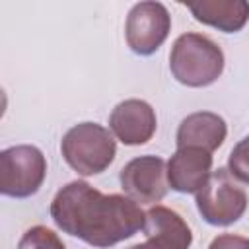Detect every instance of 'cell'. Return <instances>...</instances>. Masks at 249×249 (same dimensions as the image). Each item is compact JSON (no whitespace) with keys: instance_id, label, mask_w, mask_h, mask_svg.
I'll use <instances>...</instances> for the list:
<instances>
[{"instance_id":"6da1fadb","label":"cell","mask_w":249,"mask_h":249,"mask_svg":"<svg viewBox=\"0 0 249 249\" xmlns=\"http://www.w3.org/2000/svg\"><path fill=\"white\" fill-rule=\"evenodd\" d=\"M51 216L62 231L93 247H111L132 237L146 218L132 198L103 195L86 181L62 187L51 202Z\"/></svg>"},{"instance_id":"7a4b0ae2","label":"cell","mask_w":249,"mask_h":249,"mask_svg":"<svg viewBox=\"0 0 249 249\" xmlns=\"http://www.w3.org/2000/svg\"><path fill=\"white\" fill-rule=\"evenodd\" d=\"M169 68L173 78L183 86L204 88L220 78L224 70V53L206 35L183 33L171 47Z\"/></svg>"},{"instance_id":"3957f363","label":"cell","mask_w":249,"mask_h":249,"mask_svg":"<svg viewBox=\"0 0 249 249\" xmlns=\"http://www.w3.org/2000/svg\"><path fill=\"white\" fill-rule=\"evenodd\" d=\"M60 150L74 171L89 177L111 165L117 146L113 134L105 126L97 123H80L64 134Z\"/></svg>"},{"instance_id":"277c9868","label":"cell","mask_w":249,"mask_h":249,"mask_svg":"<svg viewBox=\"0 0 249 249\" xmlns=\"http://www.w3.org/2000/svg\"><path fill=\"white\" fill-rule=\"evenodd\" d=\"M196 208L212 226H230L237 222L247 208V195L237 179L220 167L210 173L204 187L196 193Z\"/></svg>"},{"instance_id":"5b68a950","label":"cell","mask_w":249,"mask_h":249,"mask_svg":"<svg viewBox=\"0 0 249 249\" xmlns=\"http://www.w3.org/2000/svg\"><path fill=\"white\" fill-rule=\"evenodd\" d=\"M47 175V161L35 146H12L0 154V191L6 196L25 198L39 191Z\"/></svg>"},{"instance_id":"8992f818","label":"cell","mask_w":249,"mask_h":249,"mask_svg":"<svg viewBox=\"0 0 249 249\" xmlns=\"http://www.w3.org/2000/svg\"><path fill=\"white\" fill-rule=\"evenodd\" d=\"M171 29V18L160 2H140L132 6L126 18L124 35L128 47L136 54H152L167 39Z\"/></svg>"},{"instance_id":"52a82bcc","label":"cell","mask_w":249,"mask_h":249,"mask_svg":"<svg viewBox=\"0 0 249 249\" xmlns=\"http://www.w3.org/2000/svg\"><path fill=\"white\" fill-rule=\"evenodd\" d=\"M167 165L158 156H140L121 169V187L140 204L160 202L167 193Z\"/></svg>"},{"instance_id":"ba28073f","label":"cell","mask_w":249,"mask_h":249,"mask_svg":"<svg viewBox=\"0 0 249 249\" xmlns=\"http://www.w3.org/2000/svg\"><path fill=\"white\" fill-rule=\"evenodd\" d=\"M109 128L126 146L146 144L156 132V113L142 99H124L111 111Z\"/></svg>"},{"instance_id":"9c48e42d","label":"cell","mask_w":249,"mask_h":249,"mask_svg":"<svg viewBox=\"0 0 249 249\" xmlns=\"http://www.w3.org/2000/svg\"><path fill=\"white\" fill-rule=\"evenodd\" d=\"M212 156L200 148H177L167 161V183L177 193H198L210 177Z\"/></svg>"},{"instance_id":"30bf717a","label":"cell","mask_w":249,"mask_h":249,"mask_svg":"<svg viewBox=\"0 0 249 249\" xmlns=\"http://www.w3.org/2000/svg\"><path fill=\"white\" fill-rule=\"evenodd\" d=\"M226 123L220 115L198 111L181 121L177 130V148H200L214 152L226 140Z\"/></svg>"},{"instance_id":"8fae6325","label":"cell","mask_w":249,"mask_h":249,"mask_svg":"<svg viewBox=\"0 0 249 249\" xmlns=\"http://www.w3.org/2000/svg\"><path fill=\"white\" fill-rule=\"evenodd\" d=\"M196 21L212 25L220 31H239L249 19V4L245 0H200L185 2Z\"/></svg>"},{"instance_id":"7c38bea8","label":"cell","mask_w":249,"mask_h":249,"mask_svg":"<svg viewBox=\"0 0 249 249\" xmlns=\"http://www.w3.org/2000/svg\"><path fill=\"white\" fill-rule=\"evenodd\" d=\"M144 235L146 239H160L169 245H175L177 249H189L193 241V233L185 220L165 208V206H154L146 212L144 218Z\"/></svg>"},{"instance_id":"4fadbf2b","label":"cell","mask_w":249,"mask_h":249,"mask_svg":"<svg viewBox=\"0 0 249 249\" xmlns=\"http://www.w3.org/2000/svg\"><path fill=\"white\" fill-rule=\"evenodd\" d=\"M18 249H64V243L53 230L45 226H33L23 233Z\"/></svg>"},{"instance_id":"5bb4252c","label":"cell","mask_w":249,"mask_h":249,"mask_svg":"<svg viewBox=\"0 0 249 249\" xmlns=\"http://www.w3.org/2000/svg\"><path fill=\"white\" fill-rule=\"evenodd\" d=\"M228 171L241 183L249 185V136L243 138L228 158Z\"/></svg>"},{"instance_id":"9a60e30c","label":"cell","mask_w":249,"mask_h":249,"mask_svg":"<svg viewBox=\"0 0 249 249\" xmlns=\"http://www.w3.org/2000/svg\"><path fill=\"white\" fill-rule=\"evenodd\" d=\"M208 249H249V239L233 233H224L214 237Z\"/></svg>"},{"instance_id":"2e32d148","label":"cell","mask_w":249,"mask_h":249,"mask_svg":"<svg viewBox=\"0 0 249 249\" xmlns=\"http://www.w3.org/2000/svg\"><path fill=\"white\" fill-rule=\"evenodd\" d=\"M128 249H177L175 245H169L165 241H160V239H146L144 243H138V245H132Z\"/></svg>"}]
</instances>
